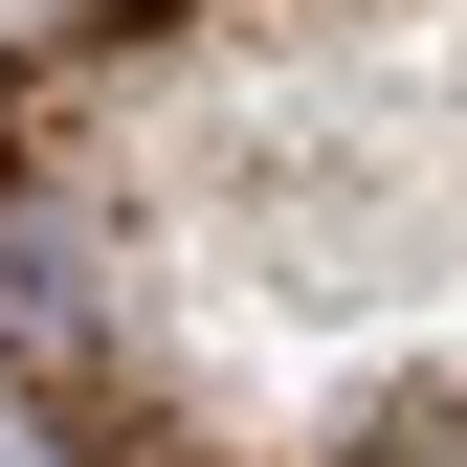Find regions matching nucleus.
Masks as SVG:
<instances>
[{"label":"nucleus","instance_id":"obj_1","mask_svg":"<svg viewBox=\"0 0 467 467\" xmlns=\"http://www.w3.org/2000/svg\"><path fill=\"white\" fill-rule=\"evenodd\" d=\"M357 467H467V423H379V445H357Z\"/></svg>","mask_w":467,"mask_h":467}]
</instances>
